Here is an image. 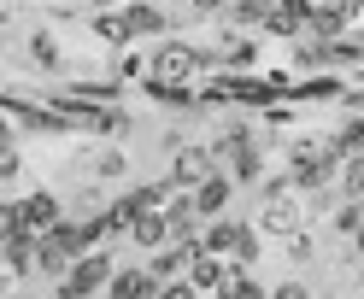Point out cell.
<instances>
[{
    "mask_svg": "<svg viewBox=\"0 0 364 299\" xmlns=\"http://www.w3.org/2000/svg\"><path fill=\"white\" fill-rule=\"evenodd\" d=\"M335 147L329 141H300L288 153V182H294V194H317V188H329V176H335Z\"/></svg>",
    "mask_w": 364,
    "mask_h": 299,
    "instance_id": "cell-1",
    "label": "cell"
},
{
    "mask_svg": "<svg viewBox=\"0 0 364 299\" xmlns=\"http://www.w3.org/2000/svg\"><path fill=\"white\" fill-rule=\"evenodd\" d=\"M259 223L270 229V235H294V229H300V194H294L288 176H270V182H264V212H259Z\"/></svg>",
    "mask_w": 364,
    "mask_h": 299,
    "instance_id": "cell-2",
    "label": "cell"
},
{
    "mask_svg": "<svg viewBox=\"0 0 364 299\" xmlns=\"http://www.w3.org/2000/svg\"><path fill=\"white\" fill-rule=\"evenodd\" d=\"M206 65L212 59L200 53V48H188V41H165V48L153 53V82H171L176 77V88H182V82H194L200 71H206Z\"/></svg>",
    "mask_w": 364,
    "mask_h": 299,
    "instance_id": "cell-3",
    "label": "cell"
},
{
    "mask_svg": "<svg viewBox=\"0 0 364 299\" xmlns=\"http://www.w3.org/2000/svg\"><path fill=\"white\" fill-rule=\"evenodd\" d=\"M223 165H218V153L212 147H194V141H176V158H171V188H200L206 176H218Z\"/></svg>",
    "mask_w": 364,
    "mask_h": 299,
    "instance_id": "cell-4",
    "label": "cell"
},
{
    "mask_svg": "<svg viewBox=\"0 0 364 299\" xmlns=\"http://www.w3.org/2000/svg\"><path fill=\"white\" fill-rule=\"evenodd\" d=\"M118 276V264H112V252H82V259L71 264V276H65V288H71L77 299H95L106 293V282Z\"/></svg>",
    "mask_w": 364,
    "mask_h": 299,
    "instance_id": "cell-5",
    "label": "cell"
},
{
    "mask_svg": "<svg viewBox=\"0 0 364 299\" xmlns=\"http://www.w3.org/2000/svg\"><path fill=\"white\" fill-rule=\"evenodd\" d=\"M188 200H194V217H200V223H212V217H223V212H230V200H235V182L218 170V176H206V182H200V188H194Z\"/></svg>",
    "mask_w": 364,
    "mask_h": 299,
    "instance_id": "cell-6",
    "label": "cell"
},
{
    "mask_svg": "<svg viewBox=\"0 0 364 299\" xmlns=\"http://www.w3.org/2000/svg\"><path fill=\"white\" fill-rule=\"evenodd\" d=\"M18 217H24V235H48V229L59 223V194H30V200H18Z\"/></svg>",
    "mask_w": 364,
    "mask_h": 299,
    "instance_id": "cell-7",
    "label": "cell"
},
{
    "mask_svg": "<svg viewBox=\"0 0 364 299\" xmlns=\"http://www.w3.org/2000/svg\"><path fill=\"white\" fill-rule=\"evenodd\" d=\"M188 282H194V293H218V299H223V288L235 282V264H230V259H212V252H206L200 264H188Z\"/></svg>",
    "mask_w": 364,
    "mask_h": 299,
    "instance_id": "cell-8",
    "label": "cell"
},
{
    "mask_svg": "<svg viewBox=\"0 0 364 299\" xmlns=\"http://www.w3.org/2000/svg\"><path fill=\"white\" fill-rule=\"evenodd\" d=\"M106 299H159V282H153V270H118L106 282Z\"/></svg>",
    "mask_w": 364,
    "mask_h": 299,
    "instance_id": "cell-9",
    "label": "cell"
},
{
    "mask_svg": "<svg viewBox=\"0 0 364 299\" xmlns=\"http://www.w3.org/2000/svg\"><path fill=\"white\" fill-rule=\"evenodd\" d=\"M118 18H124V30H129V41H135V36H159V30H171V18L159 12L153 0H129V6H124Z\"/></svg>",
    "mask_w": 364,
    "mask_h": 299,
    "instance_id": "cell-10",
    "label": "cell"
},
{
    "mask_svg": "<svg viewBox=\"0 0 364 299\" xmlns=\"http://www.w3.org/2000/svg\"><path fill=\"white\" fill-rule=\"evenodd\" d=\"M311 12H317V0H277L270 36H300V30H311Z\"/></svg>",
    "mask_w": 364,
    "mask_h": 299,
    "instance_id": "cell-11",
    "label": "cell"
},
{
    "mask_svg": "<svg viewBox=\"0 0 364 299\" xmlns=\"http://www.w3.org/2000/svg\"><path fill=\"white\" fill-rule=\"evenodd\" d=\"M230 18L235 30H270V18H277V0H230Z\"/></svg>",
    "mask_w": 364,
    "mask_h": 299,
    "instance_id": "cell-12",
    "label": "cell"
},
{
    "mask_svg": "<svg viewBox=\"0 0 364 299\" xmlns=\"http://www.w3.org/2000/svg\"><path fill=\"white\" fill-rule=\"evenodd\" d=\"M129 241L147 246V252L171 246V217H165V212H141V217H135V229H129Z\"/></svg>",
    "mask_w": 364,
    "mask_h": 299,
    "instance_id": "cell-13",
    "label": "cell"
},
{
    "mask_svg": "<svg viewBox=\"0 0 364 299\" xmlns=\"http://www.w3.org/2000/svg\"><path fill=\"white\" fill-rule=\"evenodd\" d=\"M147 270H153V282L165 288V282H182V276H188V259H182V246H159L147 259Z\"/></svg>",
    "mask_w": 364,
    "mask_h": 299,
    "instance_id": "cell-14",
    "label": "cell"
},
{
    "mask_svg": "<svg viewBox=\"0 0 364 299\" xmlns=\"http://www.w3.org/2000/svg\"><path fill=\"white\" fill-rule=\"evenodd\" d=\"M118 12H124V6H118ZM118 12H95V18H88V30H95L106 48H129V30H124V18H118Z\"/></svg>",
    "mask_w": 364,
    "mask_h": 299,
    "instance_id": "cell-15",
    "label": "cell"
},
{
    "mask_svg": "<svg viewBox=\"0 0 364 299\" xmlns=\"http://www.w3.org/2000/svg\"><path fill=\"white\" fill-rule=\"evenodd\" d=\"M218 59H223V65H235V71H247V65L259 59V48H253L247 36H223V41H218Z\"/></svg>",
    "mask_w": 364,
    "mask_h": 299,
    "instance_id": "cell-16",
    "label": "cell"
},
{
    "mask_svg": "<svg viewBox=\"0 0 364 299\" xmlns=\"http://www.w3.org/2000/svg\"><path fill=\"white\" fill-rule=\"evenodd\" d=\"M24 48H30V65H41V71H53V65H59V41H53L48 30H36Z\"/></svg>",
    "mask_w": 364,
    "mask_h": 299,
    "instance_id": "cell-17",
    "label": "cell"
},
{
    "mask_svg": "<svg viewBox=\"0 0 364 299\" xmlns=\"http://www.w3.org/2000/svg\"><path fill=\"white\" fill-rule=\"evenodd\" d=\"M124 170H129V158H124V147H100V153H95V176H100V182H112V176H124Z\"/></svg>",
    "mask_w": 364,
    "mask_h": 299,
    "instance_id": "cell-18",
    "label": "cell"
},
{
    "mask_svg": "<svg viewBox=\"0 0 364 299\" xmlns=\"http://www.w3.org/2000/svg\"><path fill=\"white\" fill-rule=\"evenodd\" d=\"M335 153H364V118H347L335 129V141H329Z\"/></svg>",
    "mask_w": 364,
    "mask_h": 299,
    "instance_id": "cell-19",
    "label": "cell"
},
{
    "mask_svg": "<svg viewBox=\"0 0 364 299\" xmlns=\"http://www.w3.org/2000/svg\"><path fill=\"white\" fill-rule=\"evenodd\" d=\"M18 235H24V217H18V205H12V200H0V246L18 241Z\"/></svg>",
    "mask_w": 364,
    "mask_h": 299,
    "instance_id": "cell-20",
    "label": "cell"
},
{
    "mask_svg": "<svg viewBox=\"0 0 364 299\" xmlns=\"http://www.w3.org/2000/svg\"><path fill=\"white\" fill-rule=\"evenodd\" d=\"M341 194H347V200H364V158H358V153L347 158V176H341Z\"/></svg>",
    "mask_w": 364,
    "mask_h": 299,
    "instance_id": "cell-21",
    "label": "cell"
},
{
    "mask_svg": "<svg viewBox=\"0 0 364 299\" xmlns=\"http://www.w3.org/2000/svg\"><path fill=\"white\" fill-rule=\"evenodd\" d=\"M223 299H270V293H264L259 282H247V270L235 264V282H230V288H223Z\"/></svg>",
    "mask_w": 364,
    "mask_h": 299,
    "instance_id": "cell-22",
    "label": "cell"
},
{
    "mask_svg": "<svg viewBox=\"0 0 364 299\" xmlns=\"http://www.w3.org/2000/svg\"><path fill=\"white\" fill-rule=\"evenodd\" d=\"M18 170H24V158H18V147H12V153H0V188H6V182H18Z\"/></svg>",
    "mask_w": 364,
    "mask_h": 299,
    "instance_id": "cell-23",
    "label": "cell"
},
{
    "mask_svg": "<svg viewBox=\"0 0 364 299\" xmlns=\"http://www.w3.org/2000/svg\"><path fill=\"white\" fill-rule=\"evenodd\" d=\"M159 299H200V293H194L188 276H182V282H165V288H159Z\"/></svg>",
    "mask_w": 364,
    "mask_h": 299,
    "instance_id": "cell-24",
    "label": "cell"
},
{
    "mask_svg": "<svg viewBox=\"0 0 364 299\" xmlns=\"http://www.w3.org/2000/svg\"><path fill=\"white\" fill-rule=\"evenodd\" d=\"M270 299H311V293H306V282H277Z\"/></svg>",
    "mask_w": 364,
    "mask_h": 299,
    "instance_id": "cell-25",
    "label": "cell"
},
{
    "mask_svg": "<svg viewBox=\"0 0 364 299\" xmlns=\"http://www.w3.org/2000/svg\"><path fill=\"white\" fill-rule=\"evenodd\" d=\"M194 12H230V0H188Z\"/></svg>",
    "mask_w": 364,
    "mask_h": 299,
    "instance_id": "cell-26",
    "label": "cell"
},
{
    "mask_svg": "<svg viewBox=\"0 0 364 299\" xmlns=\"http://www.w3.org/2000/svg\"><path fill=\"white\" fill-rule=\"evenodd\" d=\"M82 6H88V12H118L124 0H82Z\"/></svg>",
    "mask_w": 364,
    "mask_h": 299,
    "instance_id": "cell-27",
    "label": "cell"
},
{
    "mask_svg": "<svg viewBox=\"0 0 364 299\" xmlns=\"http://www.w3.org/2000/svg\"><path fill=\"white\" fill-rule=\"evenodd\" d=\"M0 153H12V124L0 118Z\"/></svg>",
    "mask_w": 364,
    "mask_h": 299,
    "instance_id": "cell-28",
    "label": "cell"
},
{
    "mask_svg": "<svg viewBox=\"0 0 364 299\" xmlns=\"http://www.w3.org/2000/svg\"><path fill=\"white\" fill-rule=\"evenodd\" d=\"M353 246H358V259H364V223H358V229H353Z\"/></svg>",
    "mask_w": 364,
    "mask_h": 299,
    "instance_id": "cell-29",
    "label": "cell"
},
{
    "mask_svg": "<svg viewBox=\"0 0 364 299\" xmlns=\"http://www.w3.org/2000/svg\"><path fill=\"white\" fill-rule=\"evenodd\" d=\"M317 299H335V293H317Z\"/></svg>",
    "mask_w": 364,
    "mask_h": 299,
    "instance_id": "cell-30",
    "label": "cell"
},
{
    "mask_svg": "<svg viewBox=\"0 0 364 299\" xmlns=\"http://www.w3.org/2000/svg\"><path fill=\"white\" fill-rule=\"evenodd\" d=\"M12 299H30V293H12Z\"/></svg>",
    "mask_w": 364,
    "mask_h": 299,
    "instance_id": "cell-31",
    "label": "cell"
},
{
    "mask_svg": "<svg viewBox=\"0 0 364 299\" xmlns=\"http://www.w3.org/2000/svg\"><path fill=\"white\" fill-rule=\"evenodd\" d=\"M358 6H364V0H358Z\"/></svg>",
    "mask_w": 364,
    "mask_h": 299,
    "instance_id": "cell-32",
    "label": "cell"
}]
</instances>
